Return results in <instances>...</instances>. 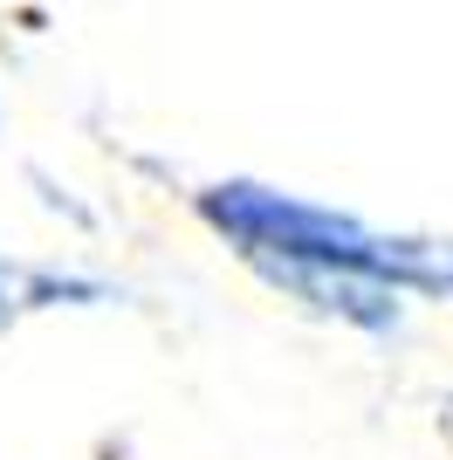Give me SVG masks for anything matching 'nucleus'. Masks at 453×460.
I'll return each mask as SVG.
<instances>
[{"label":"nucleus","mask_w":453,"mask_h":460,"mask_svg":"<svg viewBox=\"0 0 453 460\" xmlns=\"http://www.w3.org/2000/svg\"><path fill=\"white\" fill-rule=\"evenodd\" d=\"M200 220L262 275L275 296L302 303L323 323L385 330L405 323V303H453V241L433 234H392L364 213L296 199V192L220 179L200 192Z\"/></svg>","instance_id":"f257e3e1"},{"label":"nucleus","mask_w":453,"mask_h":460,"mask_svg":"<svg viewBox=\"0 0 453 460\" xmlns=\"http://www.w3.org/2000/svg\"><path fill=\"white\" fill-rule=\"evenodd\" d=\"M111 303V282L96 275H62V269H0V316H35V309H90Z\"/></svg>","instance_id":"f03ea898"}]
</instances>
